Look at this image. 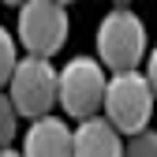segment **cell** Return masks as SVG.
<instances>
[{
    "label": "cell",
    "mask_w": 157,
    "mask_h": 157,
    "mask_svg": "<svg viewBox=\"0 0 157 157\" xmlns=\"http://www.w3.org/2000/svg\"><path fill=\"white\" fill-rule=\"evenodd\" d=\"M153 105H157V97H153V90H150L146 71L135 67V71H112V75H109L101 116L124 135V139H131V135H139V131L150 127Z\"/></svg>",
    "instance_id": "1"
},
{
    "label": "cell",
    "mask_w": 157,
    "mask_h": 157,
    "mask_svg": "<svg viewBox=\"0 0 157 157\" xmlns=\"http://www.w3.org/2000/svg\"><path fill=\"white\" fill-rule=\"evenodd\" d=\"M94 49H97V60H101L105 71H135L146 60V52H150L146 23L135 11L116 8V11H109L97 23Z\"/></svg>",
    "instance_id": "2"
},
{
    "label": "cell",
    "mask_w": 157,
    "mask_h": 157,
    "mask_svg": "<svg viewBox=\"0 0 157 157\" xmlns=\"http://www.w3.org/2000/svg\"><path fill=\"white\" fill-rule=\"evenodd\" d=\"M8 97L15 112L26 120L49 116L56 109V97H60V71L45 56H19V64L8 78Z\"/></svg>",
    "instance_id": "3"
},
{
    "label": "cell",
    "mask_w": 157,
    "mask_h": 157,
    "mask_svg": "<svg viewBox=\"0 0 157 157\" xmlns=\"http://www.w3.org/2000/svg\"><path fill=\"white\" fill-rule=\"evenodd\" d=\"M105 86H109V75H105L97 56H71L60 67V97H56V105L71 120L97 116L105 105Z\"/></svg>",
    "instance_id": "4"
},
{
    "label": "cell",
    "mask_w": 157,
    "mask_h": 157,
    "mask_svg": "<svg viewBox=\"0 0 157 157\" xmlns=\"http://www.w3.org/2000/svg\"><path fill=\"white\" fill-rule=\"evenodd\" d=\"M67 4L60 0H26L19 8V45L26 56H45L52 60L67 45Z\"/></svg>",
    "instance_id": "5"
},
{
    "label": "cell",
    "mask_w": 157,
    "mask_h": 157,
    "mask_svg": "<svg viewBox=\"0 0 157 157\" xmlns=\"http://www.w3.org/2000/svg\"><path fill=\"white\" fill-rule=\"evenodd\" d=\"M71 157H124V135L101 112L86 116L71 131Z\"/></svg>",
    "instance_id": "6"
},
{
    "label": "cell",
    "mask_w": 157,
    "mask_h": 157,
    "mask_svg": "<svg viewBox=\"0 0 157 157\" xmlns=\"http://www.w3.org/2000/svg\"><path fill=\"white\" fill-rule=\"evenodd\" d=\"M23 157H71V127L64 116H37L23 135Z\"/></svg>",
    "instance_id": "7"
},
{
    "label": "cell",
    "mask_w": 157,
    "mask_h": 157,
    "mask_svg": "<svg viewBox=\"0 0 157 157\" xmlns=\"http://www.w3.org/2000/svg\"><path fill=\"white\" fill-rule=\"evenodd\" d=\"M19 64V45H15V34L8 26H0V90H8V78Z\"/></svg>",
    "instance_id": "8"
},
{
    "label": "cell",
    "mask_w": 157,
    "mask_h": 157,
    "mask_svg": "<svg viewBox=\"0 0 157 157\" xmlns=\"http://www.w3.org/2000/svg\"><path fill=\"white\" fill-rule=\"evenodd\" d=\"M15 131H19V112L11 105L8 90H0V150H8L15 142Z\"/></svg>",
    "instance_id": "9"
},
{
    "label": "cell",
    "mask_w": 157,
    "mask_h": 157,
    "mask_svg": "<svg viewBox=\"0 0 157 157\" xmlns=\"http://www.w3.org/2000/svg\"><path fill=\"white\" fill-rule=\"evenodd\" d=\"M124 157H157V131H139L124 142Z\"/></svg>",
    "instance_id": "10"
},
{
    "label": "cell",
    "mask_w": 157,
    "mask_h": 157,
    "mask_svg": "<svg viewBox=\"0 0 157 157\" xmlns=\"http://www.w3.org/2000/svg\"><path fill=\"white\" fill-rule=\"evenodd\" d=\"M146 78H150V90H153V97H157V45L146 52Z\"/></svg>",
    "instance_id": "11"
},
{
    "label": "cell",
    "mask_w": 157,
    "mask_h": 157,
    "mask_svg": "<svg viewBox=\"0 0 157 157\" xmlns=\"http://www.w3.org/2000/svg\"><path fill=\"white\" fill-rule=\"evenodd\" d=\"M0 157H23V150H15V146H8V150H0Z\"/></svg>",
    "instance_id": "12"
},
{
    "label": "cell",
    "mask_w": 157,
    "mask_h": 157,
    "mask_svg": "<svg viewBox=\"0 0 157 157\" xmlns=\"http://www.w3.org/2000/svg\"><path fill=\"white\" fill-rule=\"evenodd\" d=\"M4 4H8V8H23L26 0H4Z\"/></svg>",
    "instance_id": "13"
},
{
    "label": "cell",
    "mask_w": 157,
    "mask_h": 157,
    "mask_svg": "<svg viewBox=\"0 0 157 157\" xmlns=\"http://www.w3.org/2000/svg\"><path fill=\"white\" fill-rule=\"evenodd\" d=\"M116 4H120V8H124V4H131V0H116Z\"/></svg>",
    "instance_id": "14"
},
{
    "label": "cell",
    "mask_w": 157,
    "mask_h": 157,
    "mask_svg": "<svg viewBox=\"0 0 157 157\" xmlns=\"http://www.w3.org/2000/svg\"><path fill=\"white\" fill-rule=\"evenodd\" d=\"M60 4H71V0H60Z\"/></svg>",
    "instance_id": "15"
}]
</instances>
